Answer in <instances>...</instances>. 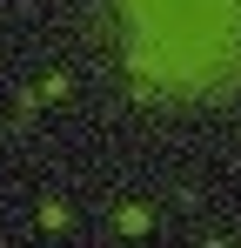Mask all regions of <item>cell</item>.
Segmentation results:
<instances>
[{
	"label": "cell",
	"instance_id": "2",
	"mask_svg": "<svg viewBox=\"0 0 241 248\" xmlns=\"http://www.w3.org/2000/svg\"><path fill=\"white\" fill-rule=\"evenodd\" d=\"M114 228H120V235H141V228H148V208H141V202H134V208H120V215H114Z\"/></svg>",
	"mask_w": 241,
	"mask_h": 248
},
{
	"label": "cell",
	"instance_id": "4",
	"mask_svg": "<svg viewBox=\"0 0 241 248\" xmlns=\"http://www.w3.org/2000/svg\"><path fill=\"white\" fill-rule=\"evenodd\" d=\"M40 101H67V74H47L40 81Z\"/></svg>",
	"mask_w": 241,
	"mask_h": 248
},
{
	"label": "cell",
	"instance_id": "3",
	"mask_svg": "<svg viewBox=\"0 0 241 248\" xmlns=\"http://www.w3.org/2000/svg\"><path fill=\"white\" fill-rule=\"evenodd\" d=\"M40 228H67V208H60V202H40Z\"/></svg>",
	"mask_w": 241,
	"mask_h": 248
},
{
	"label": "cell",
	"instance_id": "1",
	"mask_svg": "<svg viewBox=\"0 0 241 248\" xmlns=\"http://www.w3.org/2000/svg\"><path fill=\"white\" fill-rule=\"evenodd\" d=\"M87 34L141 108H241V0H87Z\"/></svg>",
	"mask_w": 241,
	"mask_h": 248
}]
</instances>
